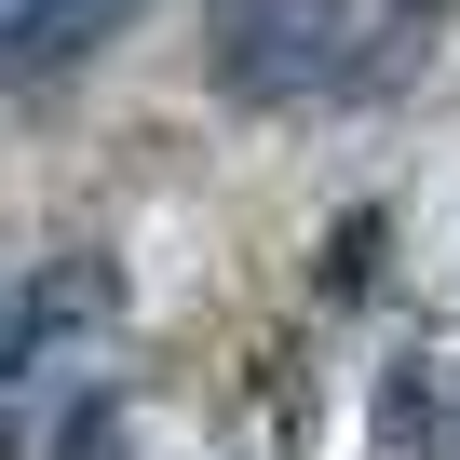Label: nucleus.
I'll list each match as a JSON object with an SVG mask.
<instances>
[{
  "instance_id": "f257e3e1",
  "label": "nucleus",
  "mask_w": 460,
  "mask_h": 460,
  "mask_svg": "<svg viewBox=\"0 0 460 460\" xmlns=\"http://www.w3.org/2000/svg\"><path fill=\"white\" fill-rule=\"evenodd\" d=\"M352 14L366 0H217V95L230 109L352 95Z\"/></svg>"
},
{
  "instance_id": "f03ea898",
  "label": "nucleus",
  "mask_w": 460,
  "mask_h": 460,
  "mask_svg": "<svg viewBox=\"0 0 460 460\" xmlns=\"http://www.w3.org/2000/svg\"><path fill=\"white\" fill-rule=\"evenodd\" d=\"M136 28V0H0V82H41V68H82Z\"/></svg>"
},
{
  "instance_id": "7ed1b4c3",
  "label": "nucleus",
  "mask_w": 460,
  "mask_h": 460,
  "mask_svg": "<svg viewBox=\"0 0 460 460\" xmlns=\"http://www.w3.org/2000/svg\"><path fill=\"white\" fill-rule=\"evenodd\" d=\"M28 298H41V325H109V312H122V271H109V258H82V271H41Z\"/></svg>"
},
{
  "instance_id": "20e7f679",
  "label": "nucleus",
  "mask_w": 460,
  "mask_h": 460,
  "mask_svg": "<svg viewBox=\"0 0 460 460\" xmlns=\"http://www.w3.org/2000/svg\"><path fill=\"white\" fill-rule=\"evenodd\" d=\"M366 258H393V217H339V244H325V298H352Z\"/></svg>"
},
{
  "instance_id": "39448f33",
  "label": "nucleus",
  "mask_w": 460,
  "mask_h": 460,
  "mask_svg": "<svg viewBox=\"0 0 460 460\" xmlns=\"http://www.w3.org/2000/svg\"><path fill=\"white\" fill-rule=\"evenodd\" d=\"M41 339H55V325H41V298H0V379H14Z\"/></svg>"
}]
</instances>
